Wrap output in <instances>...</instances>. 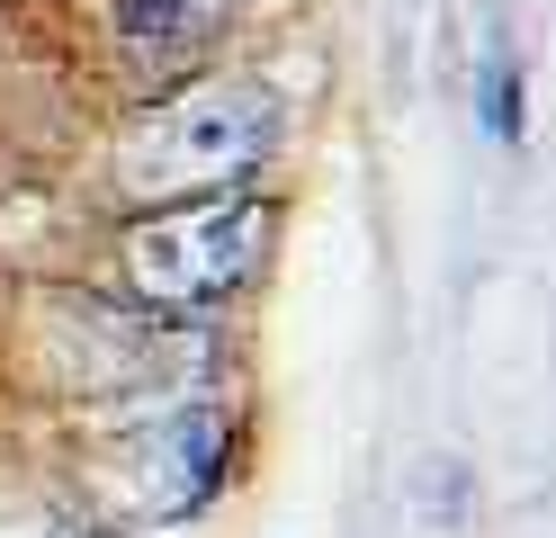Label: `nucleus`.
Returning <instances> with one entry per match:
<instances>
[{"instance_id": "f257e3e1", "label": "nucleus", "mask_w": 556, "mask_h": 538, "mask_svg": "<svg viewBox=\"0 0 556 538\" xmlns=\"http://www.w3.org/2000/svg\"><path fill=\"white\" fill-rule=\"evenodd\" d=\"M278 153V90L269 82H189L153 99L117 143H109V189L135 207H189V198H233L261 179Z\"/></svg>"}, {"instance_id": "f03ea898", "label": "nucleus", "mask_w": 556, "mask_h": 538, "mask_svg": "<svg viewBox=\"0 0 556 538\" xmlns=\"http://www.w3.org/2000/svg\"><path fill=\"white\" fill-rule=\"evenodd\" d=\"M269 234H278V207L261 198H189V207H153L144 225L126 234V278L135 297L162 305V314H198L233 297L242 278L269 261Z\"/></svg>"}, {"instance_id": "7ed1b4c3", "label": "nucleus", "mask_w": 556, "mask_h": 538, "mask_svg": "<svg viewBox=\"0 0 556 538\" xmlns=\"http://www.w3.org/2000/svg\"><path fill=\"white\" fill-rule=\"evenodd\" d=\"M117 18H126L135 46L170 54V46H198V36L225 18V0H117Z\"/></svg>"}]
</instances>
